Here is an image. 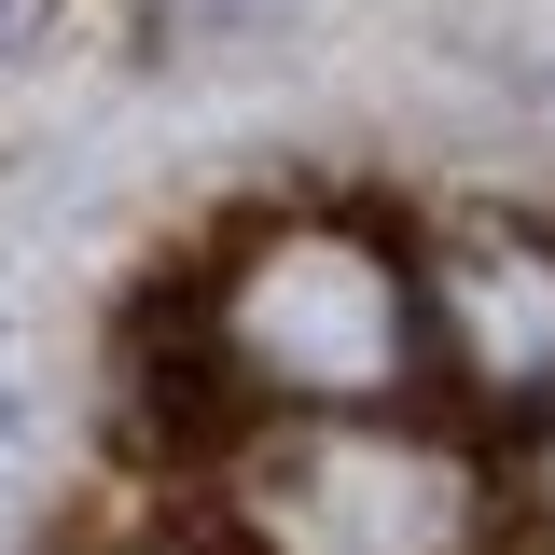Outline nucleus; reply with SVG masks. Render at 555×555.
Masks as SVG:
<instances>
[{
	"label": "nucleus",
	"instance_id": "nucleus-5",
	"mask_svg": "<svg viewBox=\"0 0 555 555\" xmlns=\"http://www.w3.org/2000/svg\"><path fill=\"white\" fill-rule=\"evenodd\" d=\"M69 555H208V528L195 514H167V528H83Z\"/></svg>",
	"mask_w": 555,
	"mask_h": 555
},
{
	"label": "nucleus",
	"instance_id": "nucleus-6",
	"mask_svg": "<svg viewBox=\"0 0 555 555\" xmlns=\"http://www.w3.org/2000/svg\"><path fill=\"white\" fill-rule=\"evenodd\" d=\"M28 28H42V0H0V56H14V42H28Z\"/></svg>",
	"mask_w": 555,
	"mask_h": 555
},
{
	"label": "nucleus",
	"instance_id": "nucleus-4",
	"mask_svg": "<svg viewBox=\"0 0 555 555\" xmlns=\"http://www.w3.org/2000/svg\"><path fill=\"white\" fill-rule=\"evenodd\" d=\"M500 514H514V555H555V416L500 444Z\"/></svg>",
	"mask_w": 555,
	"mask_h": 555
},
{
	"label": "nucleus",
	"instance_id": "nucleus-1",
	"mask_svg": "<svg viewBox=\"0 0 555 555\" xmlns=\"http://www.w3.org/2000/svg\"><path fill=\"white\" fill-rule=\"evenodd\" d=\"M430 403L416 222L389 195H264L153 278L126 334V416L167 473L264 416H389Z\"/></svg>",
	"mask_w": 555,
	"mask_h": 555
},
{
	"label": "nucleus",
	"instance_id": "nucleus-2",
	"mask_svg": "<svg viewBox=\"0 0 555 555\" xmlns=\"http://www.w3.org/2000/svg\"><path fill=\"white\" fill-rule=\"evenodd\" d=\"M181 486L208 555H514L500 444H473L444 403L264 416V430H222Z\"/></svg>",
	"mask_w": 555,
	"mask_h": 555
},
{
	"label": "nucleus",
	"instance_id": "nucleus-3",
	"mask_svg": "<svg viewBox=\"0 0 555 555\" xmlns=\"http://www.w3.org/2000/svg\"><path fill=\"white\" fill-rule=\"evenodd\" d=\"M416 320H430V403L473 444L555 416V222L542 208H444L416 222Z\"/></svg>",
	"mask_w": 555,
	"mask_h": 555
}]
</instances>
